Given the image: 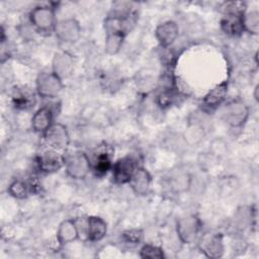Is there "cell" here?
Returning a JSON list of instances; mask_svg holds the SVG:
<instances>
[{
  "label": "cell",
  "mask_w": 259,
  "mask_h": 259,
  "mask_svg": "<svg viewBox=\"0 0 259 259\" xmlns=\"http://www.w3.org/2000/svg\"><path fill=\"white\" fill-rule=\"evenodd\" d=\"M112 168L111 164V159H110V154L107 151H101L97 153L93 169L96 175H104Z\"/></svg>",
  "instance_id": "18"
},
{
  "label": "cell",
  "mask_w": 259,
  "mask_h": 259,
  "mask_svg": "<svg viewBox=\"0 0 259 259\" xmlns=\"http://www.w3.org/2000/svg\"><path fill=\"white\" fill-rule=\"evenodd\" d=\"M91 169V163L87 156L82 151H77L70 155L65 162V170L67 175L75 180L84 179Z\"/></svg>",
  "instance_id": "4"
},
{
  "label": "cell",
  "mask_w": 259,
  "mask_h": 259,
  "mask_svg": "<svg viewBox=\"0 0 259 259\" xmlns=\"http://www.w3.org/2000/svg\"><path fill=\"white\" fill-rule=\"evenodd\" d=\"M36 93L42 98H54L63 89V79L53 71L41 72L35 80Z\"/></svg>",
  "instance_id": "2"
},
{
  "label": "cell",
  "mask_w": 259,
  "mask_h": 259,
  "mask_svg": "<svg viewBox=\"0 0 259 259\" xmlns=\"http://www.w3.org/2000/svg\"><path fill=\"white\" fill-rule=\"evenodd\" d=\"M29 21L39 32L54 31L57 24L55 7L50 5L35 6L29 13Z\"/></svg>",
  "instance_id": "1"
},
{
  "label": "cell",
  "mask_w": 259,
  "mask_h": 259,
  "mask_svg": "<svg viewBox=\"0 0 259 259\" xmlns=\"http://www.w3.org/2000/svg\"><path fill=\"white\" fill-rule=\"evenodd\" d=\"M138 165L136 160L131 156L118 159L112 165V178L116 184L128 183Z\"/></svg>",
  "instance_id": "9"
},
{
  "label": "cell",
  "mask_w": 259,
  "mask_h": 259,
  "mask_svg": "<svg viewBox=\"0 0 259 259\" xmlns=\"http://www.w3.org/2000/svg\"><path fill=\"white\" fill-rule=\"evenodd\" d=\"M54 32L59 40L73 44L81 36V25L76 18H65L57 21Z\"/></svg>",
  "instance_id": "7"
},
{
  "label": "cell",
  "mask_w": 259,
  "mask_h": 259,
  "mask_svg": "<svg viewBox=\"0 0 259 259\" xmlns=\"http://www.w3.org/2000/svg\"><path fill=\"white\" fill-rule=\"evenodd\" d=\"M173 99H174V94L172 93V91L171 90H164L158 95L157 101H158V104L161 107H167L172 103Z\"/></svg>",
  "instance_id": "25"
},
{
  "label": "cell",
  "mask_w": 259,
  "mask_h": 259,
  "mask_svg": "<svg viewBox=\"0 0 259 259\" xmlns=\"http://www.w3.org/2000/svg\"><path fill=\"white\" fill-rule=\"evenodd\" d=\"M140 256L142 258H164L163 250L155 245L152 244H146L141 248Z\"/></svg>",
  "instance_id": "23"
},
{
  "label": "cell",
  "mask_w": 259,
  "mask_h": 259,
  "mask_svg": "<svg viewBox=\"0 0 259 259\" xmlns=\"http://www.w3.org/2000/svg\"><path fill=\"white\" fill-rule=\"evenodd\" d=\"M198 248L206 257H222L224 254L223 238L220 234L206 233L200 237L198 242Z\"/></svg>",
  "instance_id": "10"
},
{
  "label": "cell",
  "mask_w": 259,
  "mask_h": 259,
  "mask_svg": "<svg viewBox=\"0 0 259 259\" xmlns=\"http://www.w3.org/2000/svg\"><path fill=\"white\" fill-rule=\"evenodd\" d=\"M244 31L250 34H257L259 31V12L258 10L245 11L243 14Z\"/></svg>",
  "instance_id": "19"
},
{
  "label": "cell",
  "mask_w": 259,
  "mask_h": 259,
  "mask_svg": "<svg viewBox=\"0 0 259 259\" xmlns=\"http://www.w3.org/2000/svg\"><path fill=\"white\" fill-rule=\"evenodd\" d=\"M125 34L123 33H108L105 38V52L108 55H116L124 41Z\"/></svg>",
  "instance_id": "20"
},
{
  "label": "cell",
  "mask_w": 259,
  "mask_h": 259,
  "mask_svg": "<svg viewBox=\"0 0 259 259\" xmlns=\"http://www.w3.org/2000/svg\"><path fill=\"white\" fill-rule=\"evenodd\" d=\"M79 238V230L76 221L64 220L58 228L57 240L60 245H66Z\"/></svg>",
  "instance_id": "17"
},
{
  "label": "cell",
  "mask_w": 259,
  "mask_h": 259,
  "mask_svg": "<svg viewBox=\"0 0 259 259\" xmlns=\"http://www.w3.org/2000/svg\"><path fill=\"white\" fill-rule=\"evenodd\" d=\"M54 113L51 107L42 106L38 108L31 118V127L35 133L44 134L54 123Z\"/></svg>",
  "instance_id": "15"
},
{
  "label": "cell",
  "mask_w": 259,
  "mask_h": 259,
  "mask_svg": "<svg viewBox=\"0 0 259 259\" xmlns=\"http://www.w3.org/2000/svg\"><path fill=\"white\" fill-rule=\"evenodd\" d=\"M228 93V82L224 81L210 89L203 97V105L210 110L217 109L226 99Z\"/></svg>",
  "instance_id": "16"
},
{
  "label": "cell",
  "mask_w": 259,
  "mask_h": 259,
  "mask_svg": "<svg viewBox=\"0 0 259 259\" xmlns=\"http://www.w3.org/2000/svg\"><path fill=\"white\" fill-rule=\"evenodd\" d=\"M7 191L12 197L17 198V199H22V198H25L28 195L29 186L23 180L17 179V180L12 181L9 184V186L7 188Z\"/></svg>",
  "instance_id": "21"
},
{
  "label": "cell",
  "mask_w": 259,
  "mask_h": 259,
  "mask_svg": "<svg viewBox=\"0 0 259 259\" xmlns=\"http://www.w3.org/2000/svg\"><path fill=\"white\" fill-rule=\"evenodd\" d=\"M107 233L106 222L97 215H90L86 219V239L91 242L101 241Z\"/></svg>",
  "instance_id": "13"
},
{
  "label": "cell",
  "mask_w": 259,
  "mask_h": 259,
  "mask_svg": "<svg viewBox=\"0 0 259 259\" xmlns=\"http://www.w3.org/2000/svg\"><path fill=\"white\" fill-rule=\"evenodd\" d=\"M201 221L194 214L181 218L176 225V231L179 239L184 244H191L197 238L201 230Z\"/></svg>",
  "instance_id": "6"
},
{
  "label": "cell",
  "mask_w": 259,
  "mask_h": 259,
  "mask_svg": "<svg viewBox=\"0 0 259 259\" xmlns=\"http://www.w3.org/2000/svg\"><path fill=\"white\" fill-rule=\"evenodd\" d=\"M249 117V107L241 100L228 102L223 109V119L231 127H242Z\"/></svg>",
  "instance_id": "3"
},
{
  "label": "cell",
  "mask_w": 259,
  "mask_h": 259,
  "mask_svg": "<svg viewBox=\"0 0 259 259\" xmlns=\"http://www.w3.org/2000/svg\"><path fill=\"white\" fill-rule=\"evenodd\" d=\"M66 158L58 151L48 149L38 155L36 163L38 169L47 174L58 172L60 169L65 167Z\"/></svg>",
  "instance_id": "8"
},
{
  "label": "cell",
  "mask_w": 259,
  "mask_h": 259,
  "mask_svg": "<svg viewBox=\"0 0 259 259\" xmlns=\"http://www.w3.org/2000/svg\"><path fill=\"white\" fill-rule=\"evenodd\" d=\"M122 238L127 243H132V244L140 243L143 239V231L140 229L126 230L125 232L122 233Z\"/></svg>",
  "instance_id": "24"
},
{
  "label": "cell",
  "mask_w": 259,
  "mask_h": 259,
  "mask_svg": "<svg viewBox=\"0 0 259 259\" xmlns=\"http://www.w3.org/2000/svg\"><path fill=\"white\" fill-rule=\"evenodd\" d=\"M179 34V27L175 21L167 20L160 23L155 30V36L159 45L163 48L171 46Z\"/></svg>",
  "instance_id": "12"
},
{
  "label": "cell",
  "mask_w": 259,
  "mask_h": 259,
  "mask_svg": "<svg viewBox=\"0 0 259 259\" xmlns=\"http://www.w3.org/2000/svg\"><path fill=\"white\" fill-rule=\"evenodd\" d=\"M42 135L45 143L48 145L49 149L60 152L65 150L70 144L68 130L63 123L54 122Z\"/></svg>",
  "instance_id": "5"
},
{
  "label": "cell",
  "mask_w": 259,
  "mask_h": 259,
  "mask_svg": "<svg viewBox=\"0 0 259 259\" xmlns=\"http://www.w3.org/2000/svg\"><path fill=\"white\" fill-rule=\"evenodd\" d=\"M34 102V95L28 91L18 92L13 97V104L18 109H28L33 106Z\"/></svg>",
  "instance_id": "22"
},
{
  "label": "cell",
  "mask_w": 259,
  "mask_h": 259,
  "mask_svg": "<svg viewBox=\"0 0 259 259\" xmlns=\"http://www.w3.org/2000/svg\"><path fill=\"white\" fill-rule=\"evenodd\" d=\"M74 69V60L72 55L67 52L56 53L52 62V71L60 78L64 79L70 76Z\"/></svg>",
  "instance_id": "14"
},
{
  "label": "cell",
  "mask_w": 259,
  "mask_h": 259,
  "mask_svg": "<svg viewBox=\"0 0 259 259\" xmlns=\"http://www.w3.org/2000/svg\"><path fill=\"white\" fill-rule=\"evenodd\" d=\"M153 178L151 173L144 167H137L128 184L136 195H146L151 187Z\"/></svg>",
  "instance_id": "11"
}]
</instances>
